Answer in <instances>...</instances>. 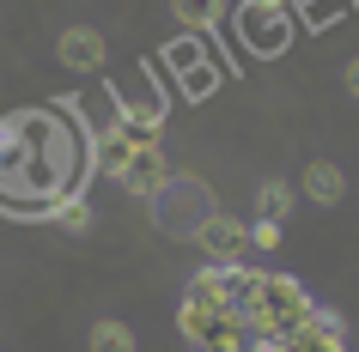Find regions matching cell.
<instances>
[{"label":"cell","instance_id":"cell-17","mask_svg":"<svg viewBox=\"0 0 359 352\" xmlns=\"http://www.w3.org/2000/svg\"><path fill=\"white\" fill-rule=\"evenodd\" d=\"M347 92H353V97H359V55H353V61H347Z\"/></svg>","mask_w":359,"mask_h":352},{"label":"cell","instance_id":"cell-13","mask_svg":"<svg viewBox=\"0 0 359 352\" xmlns=\"http://www.w3.org/2000/svg\"><path fill=\"white\" fill-rule=\"evenodd\" d=\"M256 201H262V219H286L299 195H292V183H280V176H268V183H262V195H256Z\"/></svg>","mask_w":359,"mask_h":352},{"label":"cell","instance_id":"cell-7","mask_svg":"<svg viewBox=\"0 0 359 352\" xmlns=\"http://www.w3.org/2000/svg\"><path fill=\"white\" fill-rule=\"evenodd\" d=\"M201 249H208L213 261H244V249H250V225L244 219H231V213H213L208 225H201Z\"/></svg>","mask_w":359,"mask_h":352},{"label":"cell","instance_id":"cell-3","mask_svg":"<svg viewBox=\"0 0 359 352\" xmlns=\"http://www.w3.org/2000/svg\"><path fill=\"white\" fill-rule=\"evenodd\" d=\"M219 206L208 201V188L195 183V176H170L158 195H152V225L165 231V237H201V225L213 219Z\"/></svg>","mask_w":359,"mask_h":352},{"label":"cell","instance_id":"cell-8","mask_svg":"<svg viewBox=\"0 0 359 352\" xmlns=\"http://www.w3.org/2000/svg\"><path fill=\"white\" fill-rule=\"evenodd\" d=\"M158 128H165V104L152 97V104H122L110 122V134H122L128 146H158Z\"/></svg>","mask_w":359,"mask_h":352},{"label":"cell","instance_id":"cell-9","mask_svg":"<svg viewBox=\"0 0 359 352\" xmlns=\"http://www.w3.org/2000/svg\"><path fill=\"white\" fill-rule=\"evenodd\" d=\"M43 219L55 225L61 237H86V231H92V225H97V213H92V201H86V195H61V201L49 206Z\"/></svg>","mask_w":359,"mask_h":352},{"label":"cell","instance_id":"cell-11","mask_svg":"<svg viewBox=\"0 0 359 352\" xmlns=\"http://www.w3.org/2000/svg\"><path fill=\"white\" fill-rule=\"evenodd\" d=\"M170 13H177L183 31H213L226 19V0H170Z\"/></svg>","mask_w":359,"mask_h":352},{"label":"cell","instance_id":"cell-2","mask_svg":"<svg viewBox=\"0 0 359 352\" xmlns=\"http://www.w3.org/2000/svg\"><path fill=\"white\" fill-rule=\"evenodd\" d=\"M311 297H304L299 279H286V274H250L244 286V322L256 334H262L268 346H280V340H292V334L311 322Z\"/></svg>","mask_w":359,"mask_h":352},{"label":"cell","instance_id":"cell-5","mask_svg":"<svg viewBox=\"0 0 359 352\" xmlns=\"http://www.w3.org/2000/svg\"><path fill=\"white\" fill-rule=\"evenodd\" d=\"M97 170H104L122 195H134V201H152V195L170 183V164H165L158 146H128V152H116V158H104Z\"/></svg>","mask_w":359,"mask_h":352},{"label":"cell","instance_id":"cell-1","mask_svg":"<svg viewBox=\"0 0 359 352\" xmlns=\"http://www.w3.org/2000/svg\"><path fill=\"white\" fill-rule=\"evenodd\" d=\"M61 195H86V134L55 110L0 115V206L49 213Z\"/></svg>","mask_w":359,"mask_h":352},{"label":"cell","instance_id":"cell-16","mask_svg":"<svg viewBox=\"0 0 359 352\" xmlns=\"http://www.w3.org/2000/svg\"><path fill=\"white\" fill-rule=\"evenodd\" d=\"M250 243L256 249H280V219H256L250 225Z\"/></svg>","mask_w":359,"mask_h":352},{"label":"cell","instance_id":"cell-10","mask_svg":"<svg viewBox=\"0 0 359 352\" xmlns=\"http://www.w3.org/2000/svg\"><path fill=\"white\" fill-rule=\"evenodd\" d=\"M304 195H311L317 206H335L341 195H347V176H341L329 158H317V164H304Z\"/></svg>","mask_w":359,"mask_h":352},{"label":"cell","instance_id":"cell-4","mask_svg":"<svg viewBox=\"0 0 359 352\" xmlns=\"http://www.w3.org/2000/svg\"><path fill=\"white\" fill-rule=\"evenodd\" d=\"M238 43L250 55H280L292 43V19H286V0H238Z\"/></svg>","mask_w":359,"mask_h":352},{"label":"cell","instance_id":"cell-6","mask_svg":"<svg viewBox=\"0 0 359 352\" xmlns=\"http://www.w3.org/2000/svg\"><path fill=\"white\" fill-rule=\"evenodd\" d=\"M55 55L67 73H97L104 61H110V43H104V31H92V24H67L55 43Z\"/></svg>","mask_w":359,"mask_h":352},{"label":"cell","instance_id":"cell-12","mask_svg":"<svg viewBox=\"0 0 359 352\" xmlns=\"http://www.w3.org/2000/svg\"><path fill=\"white\" fill-rule=\"evenodd\" d=\"M92 352H134V328L128 322H116V316H104V322H92V340H86Z\"/></svg>","mask_w":359,"mask_h":352},{"label":"cell","instance_id":"cell-14","mask_svg":"<svg viewBox=\"0 0 359 352\" xmlns=\"http://www.w3.org/2000/svg\"><path fill=\"white\" fill-rule=\"evenodd\" d=\"M165 67L170 73H195V67H201V49H195V37H177L165 49Z\"/></svg>","mask_w":359,"mask_h":352},{"label":"cell","instance_id":"cell-15","mask_svg":"<svg viewBox=\"0 0 359 352\" xmlns=\"http://www.w3.org/2000/svg\"><path fill=\"white\" fill-rule=\"evenodd\" d=\"M213 85H219V73H213L208 61H201V67H195V73H183V92H189V97H208Z\"/></svg>","mask_w":359,"mask_h":352}]
</instances>
